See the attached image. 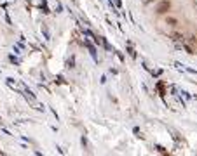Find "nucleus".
Segmentation results:
<instances>
[{
	"mask_svg": "<svg viewBox=\"0 0 197 156\" xmlns=\"http://www.w3.org/2000/svg\"><path fill=\"white\" fill-rule=\"evenodd\" d=\"M171 11V2L169 0H162L157 4V12L159 14H167Z\"/></svg>",
	"mask_w": 197,
	"mask_h": 156,
	"instance_id": "nucleus-1",
	"label": "nucleus"
},
{
	"mask_svg": "<svg viewBox=\"0 0 197 156\" xmlns=\"http://www.w3.org/2000/svg\"><path fill=\"white\" fill-rule=\"evenodd\" d=\"M166 23L169 26H173V28H175V26H178V19H176V17H173V16H167L166 17Z\"/></svg>",
	"mask_w": 197,
	"mask_h": 156,
	"instance_id": "nucleus-2",
	"label": "nucleus"
},
{
	"mask_svg": "<svg viewBox=\"0 0 197 156\" xmlns=\"http://www.w3.org/2000/svg\"><path fill=\"white\" fill-rule=\"evenodd\" d=\"M150 2H153V0H145V4H150Z\"/></svg>",
	"mask_w": 197,
	"mask_h": 156,
	"instance_id": "nucleus-3",
	"label": "nucleus"
}]
</instances>
